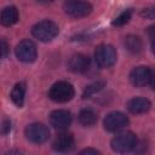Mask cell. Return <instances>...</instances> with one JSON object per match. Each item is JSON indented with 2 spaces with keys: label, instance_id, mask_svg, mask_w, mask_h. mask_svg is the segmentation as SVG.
Wrapping results in <instances>:
<instances>
[{
  "label": "cell",
  "instance_id": "obj_4",
  "mask_svg": "<svg viewBox=\"0 0 155 155\" xmlns=\"http://www.w3.org/2000/svg\"><path fill=\"white\" fill-rule=\"evenodd\" d=\"M94 61L99 68H110L116 62V51L111 45L102 44L96 47Z\"/></svg>",
  "mask_w": 155,
  "mask_h": 155
},
{
  "label": "cell",
  "instance_id": "obj_21",
  "mask_svg": "<svg viewBox=\"0 0 155 155\" xmlns=\"http://www.w3.org/2000/svg\"><path fill=\"white\" fill-rule=\"evenodd\" d=\"M7 51H8V46H7L6 41L2 39V40H1V57H2V58H5V57L7 56Z\"/></svg>",
  "mask_w": 155,
  "mask_h": 155
},
{
  "label": "cell",
  "instance_id": "obj_16",
  "mask_svg": "<svg viewBox=\"0 0 155 155\" xmlns=\"http://www.w3.org/2000/svg\"><path fill=\"white\" fill-rule=\"evenodd\" d=\"M24 96H25V84L24 82H18L15 85V87L11 91V101L17 105L22 107L24 103Z\"/></svg>",
  "mask_w": 155,
  "mask_h": 155
},
{
  "label": "cell",
  "instance_id": "obj_15",
  "mask_svg": "<svg viewBox=\"0 0 155 155\" xmlns=\"http://www.w3.org/2000/svg\"><path fill=\"white\" fill-rule=\"evenodd\" d=\"M124 45L128 52L134 53V54L139 53L143 47V42H142L140 38L137 35H127L124 40Z\"/></svg>",
  "mask_w": 155,
  "mask_h": 155
},
{
  "label": "cell",
  "instance_id": "obj_13",
  "mask_svg": "<svg viewBox=\"0 0 155 155\" xmlns=\"http://www.w3.org/2000/svg\"><path fill=\"white\" fill-rule=\"evenodd\" d=\"M151 107V103L149 99L144 97H134L130 99L126 104V108L132 114H144L147 113Z\"/></svg>",
  "mask_w": 155,
  "mask_h": 155
},
{
  "label": "cell",
  "instance_id": "obj_25",
  "mask_svg": "<svg viewBox=\"0 0 155 155\" xmlns=\"http://www.w3.org/2000/svg\"><path fill=\"white\" fill-rule=\"evenodd\" d=\"M149 85L155 90V69L154 70H151V75H150V82H149Z\"/></svg>",
  "mask_w": 155,
  "mask_h": 155
},
{
  "label": "cell",
  "instance_id": "obj_27",
  "mask_svg": "<svg viewBox=\"0 0 155 155\" xmlns=\"http://www.w3.org/2000/svg\"><path fill=\"white\" fill-rule=\"evenodd\" d=\"M38 2H41V4H47V2H51L52 0H36Z\"/></svg>",
  "mask_w": 155,
  "mask_h": 155
},
{
  "label": "cell",
  "instance_id": "obj_1",
  "mask_svg": "<svg viewBox=\"0 0 155 155\" xmlns=\"http://www.w3.org/2000/svg\"><path fill=\"white\" fill-rule=\"evenodd\" d=\"M59 33V28L58 25L48 19L38 22L36 24L33 25L31 28V34L34 38H36L38 40L42 41V42H48L52 41Z\"/></svg>",
  "mask_w": 155,
  "mask_h": 155
},
{
  "label": "cell",
  "instance_id": "obj_23",
  "mask_svg": "<svg viewBox=\"0 0 155 155\" xmlns=\"http://www.w3.org/2000/svg\"><path fill=\"white\" fill-rule=\"evenodd\" d=\"M80 154L81 155H84V154H101L98 150H96V149H92V148H87V149H84V150H81L80 151Z\"/></svg>",
  "mask_w": 155,
  "mask_h": 155
},
{
  "label": "cell",
  "instance_id": "obj_20",
  "mask_svg": "<svg viewBox=\"0 0 155 155\" xmlns=\"http://www.w3.org/2000/svg\"><path fill=\"white\" fill-rule=\"evenodd\" d=\"M142 16L148 17V18H155V6L151 8H147L142 12Z\"/></svg>",
  "mask_w": 155,
  "mask_h": 155
},
{
  "label": "cell",
  "instance_id": "obj_14",
  "mask_svg": "<svg viewBox=\"0 0 155 155\" xmlns=\"http://www.w3.org/2000/svg\"><path fill=\"white\" fill-rule=\"evenodd\" d=\"M18 10L15 6H6L1 11V24L5 27H11L18 21Z\"/></svg>",
  "mask_w": 155,
  "mask_h": 155
},
{
  "label": "cell",
  "instance_id": "obj_22",
  "mask_svg": "<svg viewBox=\"0 0 155 155\" xmlns=\"http://www.w3.org/2000/svg\"><path fill=\"white\" fill-rule=\"evenodd\" d=\"M10 128H11V122H10L8 120H5V121L2 122V126H1V133H2V134L7 133V132L10 131Z\"/></svg>",
  "mask_w": 155,
  "mask_h": 155
},
{
  "label": "cell",
  "instance_id": "obj_12",
  "mask_svg": "<svg viewBox=\"0 0 155 155\" xmlns=\"http://www.w3.org/2000/svg\"><path fill=\"white\" fill-rule=\"evenodd\" d=\"M90 68V57L84 53H75L68 61V69L76 74H82Z\"/></svg>",
  "mask_w": 155,
  "mask_h": 155
},
{
  "label": "cell",
  "instance_id": "obj_7",
  "mask_svg": "<svg viewBox=\"0 0 155 155\" xmlns=\"http://www.w3.org/2000/svg\"><path fill=\"white\" fill-rule=\"evenodd\" d=\"M15 53L18 61L23 63H33L36 59V46L33 41L30 40H23L21 41L16 48Z\"/></svg>",
  "mask_w": 155,
  "mask_h": 155
},
{
  "label": "cell",
  "instance_id": "obj_5",
  "mask_svg": "<svg viewBox=\"0 0 155 155\" xmlns=\"http://www.w3.org/2000/svg\"><path fill=\"white\" fill-rule=\"evenodd\" d=\"M63 10L67 15L80 18L86 17L92 12V5L87 0H65L63 4Z\"/></svg>",
  "mask_w": 155,
  "mask_h": 155
},
{
  "label": "cell",
  "instance_id": "obj_10",
  "mask_svg": "<svg viewBox=\"0 0 155 155\" xmlns=\"http://www.w3.org/2000/svg\"><path fill=\"white\" fill-rule=\"evenodd\" d=\"M150 75H151V70L148 67H144V65L136 67L130 73V81L136 87H144L149 85Z\"/></svg>",
  "mask_w": 155,
  "mask_h": 155
},
{
  "label": "cell",
  "instance_id": "obj_19",
  "mask_svg": "<svg viewBox=\"0 0 155 155\" xmlns=\"http://www.w3.org/2000/svg\"><path fill=\"white\" fill-rule=\"evenodd\" d=\"M131 16H132V10L131 8H127L125 10L124 12H121L114 21H113V25H116V27H121L124 24H126L130 19H131Z\"/></svg>",
  "mask_w": 155,
  "mask_h": 155
},
{
  "label": "cell",
  "instance_id": "obj_18",
  "mask_svg": "<svg viewBox=\"0 0 155 155\" xmlns=\"http://www.w3.org/2000/svg\"><path fill=\"white\" fill-rule=\"evenodd\" d=\"M104 86H105V82H104V81H96V82L88 85V86L85 88V91H84V93H82V97H84V98H90V97H92L93 94H96L97 92H99Z\"/></svg>",
  "mask_w": 155,
  "mask_h": 155
},
{
  "label": "cell",
  "instance_id": "obj_26",
  "mask_svg": "<svg viewBox=\"0 0 155 155\" xmlns=\"http://www.w3.org/2000/svg\"><path fill=\"white\" fill-rule=\"evenodd\" d=\"M151 51H153V53L155 54V39L153 40V44H151Z\"/></svg>",
  "mask_w": 155,
  "mask_h": 155
},
{
  "label": "cell",
  "instance_id": "obj_3",
  "mask_svg": "<svg viewBox=\"0 0 155 155\" xmlns=\"http://www.w3.org/2000/svg\"><path fill=\"white\" fill-rule=\"evenodd\" d=\"M137 147V137L133 132L124 131L117 133L111 139V149L116 153H128L136 149Z\"/></svg>",
  "mask_w": 155,
  "mask_h": 155
},
{
  "label": "cell",
  "instance_id": "obj_17",
  "mask_svg": "<svg viewBox=\"0 0 155 155\" xmlns=\"http://www.w3.org/2000/svg\"><path fill=\"white\" fill-rule=\"evenodd\" d=\"M97 114L91 110V109H82L80 113H79V122L82 125V126H92L97 122Z\"/></svg>",
  "mask_w": 155,
  "mask_h": 155
},
{
  "label": "cell",
  "instance_id": "obj_2",
  "mask_svg": "<svg viewBox=\"0 0 155 155\" xmlns=\"http://www.w3.org/2000/svg\"><path fill=\"white\" fill-rule=\"evenodd\" d=\"M74 94V87L68 81H57L51 86L48 91L50 99H52L56 103H67L73 99Z\"/></svg>",
  "mask_w": 155,
  "mask_h": 155
},
{
  "label": "cell",
  "instance_id": "obj_9",
  "mask_svg": "<svg viewBox=\"0 0 155 155\" xmlns=\"http://www.w3.org/2000/svg\"><path fill=\"white\" fill-rule=\"evenodd\" d=\"M71 114L68 110L64 109H57L53 110L50 115V124L53 128L58 130V131H64L67 130L70 124H71Z\"/></svg>",
  "mask_w": 155,
  "mask_h": 155
},
{
  "label": "cell",
  "instance_id": "obj_11",
  "mask_svg": "<svg viewBox=\"0 0 155 155\" xmlns=\"http://www.w3.org/2000/svg\"><path fill=\"white\" fill-rule=\"evenodd\" d=\"M74 147H75V139H74V136L69 132L59 133L52 143L53 150H56L58 153H68V151L73 150Z\"/></svg>",
  "mask_w": 155,
  "mask_h": 155
},
{
  "label": "cell",
  "instance_id": "obj_24",
  "mask_svg": "<svg viewBox=\"0 0 155 155\" xmlns=\"http://www.w3.org/2000/svg\"><path fill=\"white\" fill-rule=\"evenodd\" d=\"M147 33H148V35H149L151 39H155V25L149 27V28L147 29Z\"/></svg>",
  "mask_w": 155,
  "mask_h": 155
},
{
  "label": "cell",
  "instance_id": "obj_6",
  "mask_svg": "<svg viewBox=\"0 0 155 155\" xmlns=\"http://www.w3.org/2000/svg\"><path fill=\"white\" fill-rule=\"evenodd\" d=\"M24 134L29 142L35 143V144H41L48 139L50 131L44 124L34 122V124H30L25 127Z\"/></svg>",
  "mask_w": 155,
  "mask_h": 155
},
{
  "label": "cell",
  "instance_id": "obj_8",
  "mask_svg": "<svg viewBox=\"0 0 155 155\" xmlns=\"http://www.w3.org/2000/svg\"><path fill=\"white\" fill-rule=\"evenodd\" d=\"M127 125H128V117L124 113H120V111L109 113L103 120V126L109 132L120 131Z\"/></svg>",
  "mask_w": 155,
  "mask_h": 155
}]
</instances>
